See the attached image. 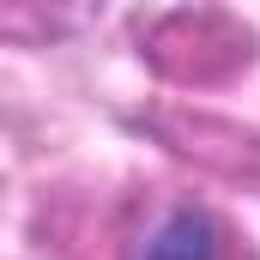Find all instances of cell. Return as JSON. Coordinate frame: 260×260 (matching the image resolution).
<instances>
[{
  "label": "cell",
  "instance_id": "cell-1",
  "mask_svg": "<svg viewBox=\"0 0 260 260\" xmlns=\"http://www.w3.org/2000/svg\"><path fill=\"white\" fill-rule=\"evenodd\" d=\"M139 260H218V224H212V212H200V206L164 212L145 230Z\"/></svg>",
  "mask_w": 260,
  "mask_h": 260
}]
</instances>
